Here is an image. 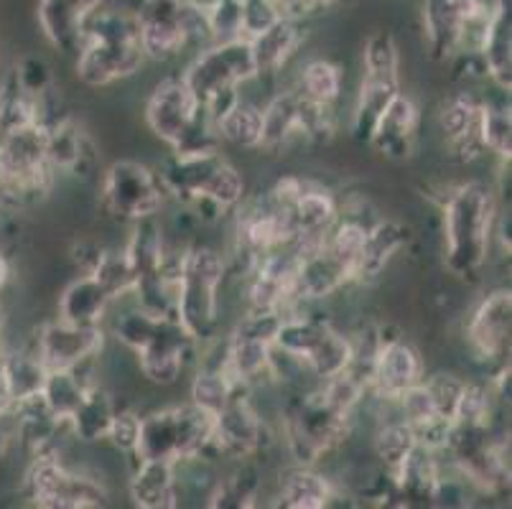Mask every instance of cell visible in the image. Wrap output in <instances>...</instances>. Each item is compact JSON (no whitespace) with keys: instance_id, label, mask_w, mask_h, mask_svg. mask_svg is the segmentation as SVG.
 Masks as SVG:
<instances>
[{"instance_id":"obj_1","label":"cell","mask_w":512,"mask_h":509,"mask_svg":"<svg viewBox=\"0 0 512 509\" xmlns=\"http://www.w3.org/2000/svg\"><path fill=\"white\" fill-rule=\"evenodd\" d=\"M497 217V194L490 184L467 181L451 189L444 202V263L451 275L477 278L490 258Z\"/></svg>"},{"instance_id":"obj_2","label":"cell","mask_w":512,"mask_h":509,"mask_svg":"<svg viewBox=\"0 0 512 509\" xmlns=\"http://www.w3.org/2000/svg\"><path fill=\"white\" fill-rule=\"evenodd\" d=\"M146 64L133 11L102 6L87 23L77 46V79L87 87H110L133 77Z\"/></svg>"},{"instance_id":"obj_3","label":"cell","mask_w":512,"mask_h":509,"mask_svg":"<svg viewBox=\"0 0 512 509\" xmlns=\"http://www.w3.org/2000/svg\"><path fill=\"white\" fill-rule=\"evenodd\" d=\"M161 181L169 196L204 222H217L227 212H235L245 199V179L220 151L174 156Z\"/></svg>"},{"instance_id":"obj_4","label":"cell","mask_w":512,"mask_h":509,"mask_svg":"<svg viewBox=\"0 0 512 509\" xmlns=\"http://www.w3.org/2000/svg\"><path fill=\"white\" fill-rule=\"evenodd\" d=\"M148 130L174 151V156L220 151V135L212 115L197 100L184 77H166L146 102Z\"/></svg>"},{"instance_id":"obj_5","label":"cell","mask_w":512,"mask_h":509,"mask_svg":"<svg viewBox=\"0 0 512 509\" xmlns=\"http://www.w3.org/2000/svg\"><path fill=\"white\" fill-rule=\"evenodd\" d=\"M225 278V255L212 247H189L179 255L174 319L197 344L212 342L220 329V291Z\"/></svg>"},{"instance_id":"obj_6","label":"cell","mask_w":512,"mask_h":509,"mask_svg":"<svg viewBox=\"0 0 512 509\" xmlns=\"http://www.w3.org/2000/svg\"><path fill=\"white\" fill-rule=\"evenodd\" d=\"M220 459L214 448V415L194 403L171 405L141 418V436L133 459H161L171 464Z\"/></svg>"},{"instance_id":"obj_7","label":"cell","mask_w":512,"mask_h":509,"mask_svg":"<svg viewBox=\"0 0 512 509\" xmlns=\"http://www.w3.org/2000/svg\"><path fill=\"white\" fill-rule=\"evenodd\" d=\"M189 90L207 107L212 120H217L232 102L240 100V84L258 79L253 46L248 39L214 41L197 51L192 64L181 74Z\"/></svg>"},{"instance_id":"obj_8","label":"cell","mask_w":512,"mask_h":509,"mask_svg":"<svg viewBox=\"0 0 512 509\" xmlns=\"http://www.w3.org/2000/svg\"><path fill=\"white\" fill-rule=\"evenodd\" d=\"M54 168L46 151V123L0 135V179L3 209L34 207L54 186Z\"/></svg>"},{"instance_id":"obj_9","label":"cell","mask_w":512,"mask_h":509,"mask_svg":"<svg viewBox=\"0 0 512 509\" xmlns=\"http://www.w3.org/2000/svg\"><path fill=\"white\" fill-rule=\"evenodd\" d=\"M146 59L171 62L189 49L212 44L197 0H141L133 11Z\"/></svg>"},{"instance_id":"obj_10","label":"cell","mask_w":512,"mask_h":509,"mask_svg":"<svg viewBox=\"0 0 512 509\" xmlns=\"http://www.w3.org/2000/svg\"><path fill=\"white\" fill-rule=\"evenodd\" d=\"M355 415L344 413L337 405L329 403L327 395L321 392L319 382L311 390L296 395L286 408V443L291 456L299 466H314L334 448L347 441L352 431Z\"/></svg>"},{"instance_id":"obj_11","label":"cell","mask_w":512,"mask_h":509,"mask_svg":"<svg viewBox=\"0 0 512 509\" xmlns=\"http://www.w3.org/2000/svg\"><path fill=\"white\" fill-rule=\"evenodd\" d=\"M495 0H423L421 21L428 51L439 62L479 56Z\"/></svg>"},{"instance_id":"obj_12","label":"cell","mask_w":512,"mask_h":509,"mask_svg":"<svg viewBox=\"0 0 512 509\" xmlns=\"http://www.w3.org/2000/svg\"><path fill=\"white\" fill-rule=\"evenodd\" d=\"M400 92V54L390 31H375L367 39L362 54V82L357 105L352 112V135L360 143H370L375 123L385 107Z\"/></svg>"},{"instance_id":"obj_13","label":"cell","mask_w":512,"mask_h":509,"mask_svg":"<svg viewBox=\"0 0 512 509\" xmlns=\"http://www.w3.org/2000/svg\"><path fill=\"white\" fill-rule=\"evenodd\" d=\"M100 199L105 212L123 222H141V219L158 217L164 209L169 191H166L161 174L138 161H115L102 174Z\"/></svg>"},{"instance_id":"obj_14","label":"cell","mask_w":512,"mask_h":509,"mask_svg":"<svg viewBox=\"0 0 512 509\" xmlns=\"http://www.w3.org/2000/svg\"><path fill=\"white\" fill-rule=\"evenodd\" d=\"M26 497L41 509H97L107 504V489L95 476L67 469L59 454H46L31 459Z\"/></svg>"},{"instance_id":"obj_15","label":"cell","mask_w":512,"mask_h":509,"mask_svg":"<svg viewBox=\"0 0 512 509\" xmlns=\"http://www.w3.org/2000/svg\"><path fill=\"white\" fill-rule=\"evenodd\" d=\"M102 347H105L102 326H77L62 319L41 326L34 344L46 372L90 367L100 357Z\"/></svg>"},{"instance_id":"obj_16","label":"cell","mask_w":512,"mask_h":509,"mask_svg":"<svg viewBox=\"0 0 512 509\" xmlns=\"http://www.w3.org/2000/svg\"><path fill=\"white\" fill-rule=\"evenodd\" d=\"M512 331V293L510 288H497L487 293L469 316L467 344L469 352L482 364H505L510 354Z\"/></svg>"},{"instance_id":"obj_17","label":"cell","mask_w":512,"mask_h":509,"mask_svg":"<svg viewBox=\"0 0 512 509\" xmlns=\"http://www.w3.org/2000/svg\"><path fill=\"white\" fill-rule=\"evenodd\" d=\"M197 347L199 344L181 329L179 321L164 319L151 334V339L141 349H136L138 367L148 382L169 387L184 375Z\"/></svg>"},{"instance_id":"obj_18","label":"cell","mask_w":512,"mask_h":509,"mask_svg":"<svg viewBox=\"0 0 512 509\" xmlns=\"http://www.w3.org/2000/svg\"><path fill=\"white\" fill-rule=\"evenodd\" d=\"M423 380V362L421 354L413 344H408L403 336H385L380 329V344H377L375 362H372L370 392L383 403H395V400Z\"/></svg>"},{"instance_id":"obj_19","label":"cell","mask_w":512,"mask_h":509,"mask_svg":"<svg viewBox=\"0 0 512 509\" xmlns=\"http://www.w3.org/2000/svg\"><path fill=\"white\" fill-rule=\"evenodd\" d=\"M248 395L250 392H240L225 410L214 415V448L220 459L248 461L263 451L265 423Z\"/></svg>"},{"instance_id":"obj_20","label":"cell","mask_w":512,"mask_h":509,"mask_svg":"<svg viewBox=\"0 0 512 509\" xmlns=\"http://www.w3.org/2000/svg\"><path fill=\"white\" fill-rule=\"evenodd\" d=\"M482 115H484V95L472 90H464L444 102L439 112L441 133L446 138V146L459 161L472 163L487 153L482 140Z\"/></svg>"},{"instance_id":"obj_21","label":"cell","mask_w":512,"mask_h":509,"mask_svg":"<svg viewBox=\"0 0 512 509\" xmlns=\"http://www.w3.org/2000/svg\"><path fill=\"white\" fill-rule=\"evenodd\" d=\"M107 0H39L36 21L41 34L62 54L77 51L90 18L105 6Z\"/></svg>"},{"instance_id":"obj_22","label":"cell","mask_w":512,"mask_h":509,"mask_svg":"<svg viewBox=\"0 0 512 509\" xmlns=\"http://www.w3.org/2000/svg\"><path fill=\"white\" fill-rule=\"evenodd\" d=\"M418 123H421L418 105L408 95L398 92V95L390 100V105L383 110L380 120L375 123V130H372L370 135V146L375 148L380 156L403 161V158L411 156L413 148H416Z\"/></svg>"},{"instance_id":"obj_23","label":"cell","mask_w":512,"mask_h":509,"mask_svg":"<svg viewBox=\"0 0 512 509\" xmlns=\"http://www.w3.org/2000/svg\"><path fill=\"white\" fill-rule=\"evenodd\" d=\"M46 151L54 174L90 176L97 163L95 146L82 125L72 118H54L46 123Z\"/></svg>"},{"instance_id":"obj_24","label":"cell","mask_w":512,"mask_h":509,"mask_svg":"<svg viewBox=\"0 0 512 509\" xmlns=\"http://www.w3.org/2000/svg\"><path fill=\"white\" fill-rule=\"evenodd\" d=\"M484 77L495 84L497 90H512V11L510 0H495L490 26L479 46Z\"/></svg>"},{"instance_id":"obj_25","label":"cell","mask_w":512,"mask_h":509,"mask_svg":"<svg viewBox=\"0 0 512 509\" xmlns=\"http://www.w3.org/2000/svg\"><path fill=\"white\" fill-rule=\"evenodd\" d=\"M128 492L141 509H174L179 507V479L176 464L161 459H133Z\"/></svg>"},{"instance_id":"obj_26","label":"cell","mask_w":512,"mask_h":509,"mask_svg":"<svg viewBox=\"0 0 512 509\" xmlns=\"http://www.w3.org/2000/svg\"><path fill=\"white\" fill-rule=\"evenodd\" d=\"M304 39V21H293L286 16L278 18L268 31L255 36L250 46H253L255 64H258V77H271V74L283 72V67L301 49Z\"/></svg>"},{"instance_id":"obj_27","label":"cell","mask_w":512,"mask_h":509,"mask_svg":"<svg viewBox=\"0 0 512 509\" xmlns=\"http://www.w3.org/2000/svg\"><path fill=\"white\" fill-rule=\"evenodd\" d=\"M113 298L92 273L79 275L59 296L57 319L77 326H100Z\"/></svg>"},{"instance_id":"obj_28","label":"cell","mask_w":512,"mask_h":509,"mask_svg":"<svg viewBox=\"0 0 512 509\" xmlns=\"http://www.w3.org/2000/svg\"><path fill=\"white\" fill-rule=\"evenodd\" d=\"M408 242V227H403L400 222L393 219H383V222H375L367 230L365 247H362V255L357 260L355 268V283H370L377 275L383 273L385 265L393 260V255L398 250H403Z\"/></svg>"},{"instance_id":"obj_29","label":"cell","mask_w":512,"mask_h":509,"mask_svg":"<svg viewBox=\"0 0 512 509\" xmlns=\"http://www.w3.org/2000/svg\"><path fill=\"white\" fill-rule=\"evenodd\" d=\"M337 489L314 466H296L281 476L278 504L286 509H324L334 502Z\"/></svg>"},{"instance_id":"obj_30","label":"cell","mask_w":512,"mask_h":509,"mask_svg":"<svg viewBox=\"0 0 512 509\" xmlns=\"http://www.w3.org/2000/svg\"><path fill=\"white\" fill-rule=\"evenodd\" d=\"M46 367L36 349H11L0 352V382L6 387L11 403H21L44 390Z\"/></svg>"},{"instance_id":"obj_31","label":"cell","mask_w":512,"mask_h":509,"mask_svg":"<svg viewBox=\"0 0 512 509\" xmlns=\"http://www.w3.org/2000/svg\"><path fill=\"white\" fill-rule=\"evenodd\" d=\"M123 250L138 280L146 278V275L158 273V270L166 265V260L171 258L169 247H166L164 227L158 224L156 217L133 222V232H130L128 245H125Z\"/></svg>"},{"instance_id":"obj_32","label":"cell","mask_w":512,"mask_h":509,"mask_svg":"<svg viewBox=\"0 0 512 509\" xmlns=\"http://www.w3.org/2000/svg\"><path fill=\"white\" fill-rule=\"evenodd\" d=\"M115 410H118V405H115L113 395L100 382H92L87 387L85 398L79 400L77 410L69 415L67 428L77 436V441H102V438H107V431H110Z\"/></svg>"},{"instance_id":"obj_33","label":"cell","mask_w":512,"mask_h":509,"mask_svg":"<svg viewBox=\"0 0 512 509\" xmlns=\"http://www.w3.org/2000/svg\"><path fill=\"white\" fill-rule=\"evenodd\" d=\"M46 120H49V115H46L44 97L26 90L16 72L8 74L0 84V135L29 128L36 123H46Z\"/></svg>"},{"instance_id":"obj_34","label":"cell","mask_w":512,"mask_h":509,"mask_svg":"<svg viewBox=\"0 0 512 509\" xmlns=\"http://www.w3.org/2000/svg\"><path fill=\"white\" fill-rule=\"evenodd\" d=\"M291 140L299 138V95L296 90L278 92L263 107V143L260 151H281Z\"/></svg>"},{"instance_id":"obj_35","label":"cell","mask_w":512,"mask_h":509,"mask_svg":"<svg viewBox=\"0 0 512 509\" xmlns=\"http://www.w3.org/2000/svg\"><path fill=\"white\" fill-rule=\"evenodd\" d=\"M220 143L242 148V151H260L263 143V110L253 102L237 100L214 120Z\"/></svg>"},{"instance_id":"obj_36","label":"cell","mask_w":512,"mask_h":509,"mask_svg":"<svg viewBox=\"0 0 512 509\" xmlns=\"http://www.w3.org/2000/svg\"><path fill=\"white\" fill-rule=\"evenodd\" d=\"M240 392H250L248 387L237 385L227 370L222 367V362L204 364L202 370L194 375L192 387H189V403H194L197 408L207 410L209 415H217L220 410H225V405L230 403L235 395Z\"/></svg>"},{"instance_id":"obj_37","label":"cell","mask_w":512,"mask_h":509,"mask_svg":"<svg viewBox=\"0 0 512 509\" xmlns=\"http://www.w3.org/2000/svg\"><path fill=\"white\" fill-rule=\"evenodd\" d=\"M352 354H355L352 339L344 336L342 331L334 329V326H329V329L324 331V336L316 342V347L309 352V357H306V372H309V377H314L316 382L332 380V377L349 370Z\"/></svg>"},{"instance_id":"obj_38","label":"cell","mask_w":512,"mask_h":509,"mask_svg":"<svg viewBox=\"0 0 512 509\" xmlns=\"http://www.w3.org/2000/svg\"><path fill=\"white\" fill-rule=\"evenodd\" d=\"M85 370L87 367H79V370H59L46 375L41 398H44L46 408L57 415L62 423H67L69 415L77 410L79 400L85 398L87 387L95 382V380H87Z\"/></svg>"},{"instance_id":"obj_39","label":"cell","mask_w":512,"mask_h":509,"mask_svg":"<svg viewBox=\"0 0 512 509\" xmlns=\"http://www.w3.org/2000/svg\"><path fill=\"white\" fill-rule=\"evenodd\" d=\"M344 87V74L329 59H311L299 74V84L293 90L299 92L301 97L311 102H319V105H337V100L342 97Z\"/></svg>"},{"instance_id":"obj_40","label":"cell","mask_w":512,"mask_h":509,"mask_svg":"<svg viewBox=\"0 0 512 509\" xmlns=\"http://www.w3.org/2000/svg\"><path fill=\"white\" fill-rule=\"evenodd\" d=\"M482 140H484V148H487L490 153H495L500 161H510L512 156L510 92H500V100L484 95Z\"/></svg>"},{"instance_id":"obj_41","label":"cell","mask_w":512,"mask_h":509,"mask_svg":"<svg viewBox=\"0 0 512 509\" xmlns=\"http://www.w3.org/2000/svg\"><path fill=\"white\" fill-rule=\"evenodd\" d=\"M418 446V436L413 431L411 423L403 418L398 420H385L383 426L377 428L375 433V454L383 464L385 474H393L403 461L411 456L413 448Z\"/></svg>"},{"instance_id":"obj_42","label":"cell","mask_w":512,"mask_h":509,"mask_svg":"<svg viewBox=\"0 0 512 509\" xmlns=\"http://www.w3.org/2000/svg\"><path fill=\"white\" fill-rule=\"evenodd\" d=\"M258 474L242 469L214 484L207 494V507L212 509H248L258 504Z\"/></svg>"},{"instance_id":"obj_43","label":"cell","mask_w":512,"mask_h":509,"mask_svg":"<svg viewBox=\"0 0 512 509\" xmlns=\"http://www.w3.org/2000/svg\"><path fill=\"white\" fill-rule=\"evenodd\" d=\"M90 273L100 280L102 288L110 293L113 301L120 296H130L138 280L133 268H130L128 258H125L123 247H120V250H102Z\"/></svg>"},{"instance_id":"obj_44","label":"cell","mask_w":512,"mask_h":509,"mask_svg":"<svg viewBox=\"0 0 512 509\" xmlns=\"http://www.w3.org/2000/svg\"><path fill=\"white\" fill-rule=\"evenodd\" d=\"M426 382L428 392H431V398H434L436 410L444 420H454V410L456 403H459V395H462L464 380L462 377L451 375V372H436L431 377H423Z\"/></svg>"},{"instance_id":"obj_45","label":"cell","mask_w":512,"mask_h":509,"mask_svg":"<svg viewBox=\"0 0 512 509\" xmlns=\"http://www.w3.org/2000/svg\"><path fill=\"white\" fill-rule=\"evenodd\" d=\"M138 436H141V415L136 410H115L110 431H107V441L113 443L120 454L133 456L136 454Z\"/></svg>"},{"instance_id":"obj_46","label":"cell","mask_w":512,"mask_h":509,"mask_svg":"<svg viewBox=\"0 0 512 509\" xmlns=\"http://www.w3.org/2000/svg\"><path fill=\"white\" fill-rule=\"evenodd\" d=\"M273 3H276V8L286 18L306 21V18L319 16V13H329L342 6H349L352 0H273Z\"/></svg>"},{"instance_id":"obj_47","label":"cell","mask_w":512,"mask_h":509,"mask_svg":"<svg viewBox=\"0 0 512 509\" xmlns=\"http://www.w3.org/2000/svg\"><path fill=\"white\" fill-rule=\"evenodd\" d=\"M8 280H11V263H8L6 252L0 250V291L8 286Z\"/></svg>"},{"instance_id":"obj_48","label":"cell","mask_w":512,"mask_h":509,"mask_svg":"<svg viewBox=\"0 0 512 509\" xmlns=\"http://www.w3.org/2000/svg\"><path fill=\"white\" fill-rule=\"evenodd\" d=\"M0 209H3V179H0Z\"/></svg>"},{"instance_id":"obj_49","label":"cell","mask_w":512,"mask_h":509,"mask_svg":"<svg viewBox=\"0 0 512 509\" xmlns=\"http://www.w3.org/2000/svg\"><path fill=\"white\" fill-rule=\"evenodd\" d=\"M0 352H3V347H0Z\"/></svg>"}]
</instances>
